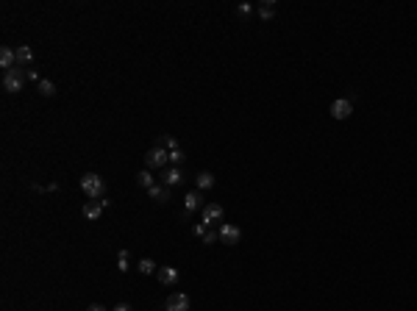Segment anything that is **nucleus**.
<instances>
[{"instance_id": "f8f14e48", "label": "nucleus", "mask_w": 417, "mask_h": 311, "mask_svg": "<svg viewBox=\"0 0 417 311\" xmlns=\"http://www.w3.org/2000/svg\"><path fill=\"white\" fill-rule=\"evenodd\" d=\"M148 195H150V200H156V203H167V200H170V186L153 184V186L148 189Z\"/></svg>"}, {"instance_id": "a211bd4d", "label": "nucleus", "mask_w": 417, "mask_h": 311, "mask_svg": "<svg viewBox=\"0 0 417 311\" xmlns=\"http://www.w3.org/2000/svg\"><path fill=\"white\" fill-rule=\"evenodd\" d=\"M37 86H39V95H45V98H53V95H56V86H53L47 78H42Z\"/></svg>"}, {"instance_id": "f257e3e1", "label": "nucleus", "mask_w": 417, "mask_h": 311, "mask_svg": "<svg viewBox=\"0 0 417 311\" xmlns=\"http://www.w3.org/2000/svg\"><path fill=\"white\" fill-rule=\"evenodd\" d=\"M81 189H84V195L92 197V200H103L106 197V181L98 175V172H84V175H81Z\"/></svg>"}, {"instance_id": "423d86ee", "label": "nucleus", "mask_w": 417, "mask_h": 311, "mask_svg": "<svg viewBox=\"0 0 417 311\" xmlns=\"http://www.w3.org/2000/svg\"><path fill=\"white\" fill-rule=\"evenodd\" d=\"M351 112H353L351 98H339V100L331 103V117H334V120H348V117H351Z\"/></svg>"}, {"instance_id": "4468645a", "label": "nucleus", "mask_w": 417, "mask_h": 311, "mask_svg": "<svg viewBox=\"0 0 417 311\" xmlns=\"http://www.w3.org/2000/svg\"><path fill=\"white\" fill-rule=\"evenodd\" d=\"M17 67H25V70H28V64L33 61V50L28 45H17Z\"/></svg>"}, {"instance_id": "6e6552de", "label": "nucleus", "mask_w": 417, "mask_h": 311, "mask_svg": "<svg viewBox=\"0 0 417 311\" xmlns=\"http://www.w3.org/2000/svg\"><path fill=\"white\" fill-rule=\"evenodd\" d=\"M242 239V231L237 225H220V242L223 245H239Z\"/></svg>"}, {"instance_id": "f3484780", "label": "nucleus", "mask_w": 417, "mask_h": 311, "mask_svg": "<svg viewBox=\"0 0 417 311\" xmlns=\"http://www.w3.org/2000/svg\"><path fill=\"white\" fill-rule=\"evenodd\" d=\"M136 184H139L142 189H150V186L156 184V178L150 175V170H142V172H136Z\"/></svg>"}, {"instance_id": "393cba45", "label": "nucleus", "mask_w": 417, "mask_h": 311, "mask_svg": "<svg viewBox=\"0 0 417 311\" xmlns=\"http://www.w3.org/2000/svg\"><path fill=\"white\" fill-rule=\"evenodd\" d=\"M25 78H28V81H37V84L42 81V78H39V72H37V70H31V67L25 70Z\"/></svg>"}, {"instance_id": "39448f33", "label": "nucleus", "mask_w": 417, "mask_h": 311, "mask_svg": "<svg viewBox=\"0 0 417 311\" xmlns=\"http://www.w3.org/2000/svg\"><path fill=\"white\" fill-rule=\"evenodd\" d=\"M164 308L167 311H189L192 308V300H189V295H184V292H173L167 297V303H164Z\"/></svg>"}, {"instance_id": "4be33fe9", "label": "nucleus", "mask_w": 417, "mask_h": 311, "mask_svg": "<svg viewBox=\"0 0 417 311\" xmlns=\"http://www.w3.org/2000/svg\"><path fill=\"white\" fill-rule=\"evenodd\" d=\"M120 272H128V250H120V261H117Z\"/></svg>"}, {"instance_id": "ddd939ff", "label": "nucleus", "mask_w": 417, "mask_h": 311, "mask_svg": "<svg viewBox=\"0 0 417 311\" xmlns=\"http://www.w3.org/2000/svg\"><path fill=\"white\" fill-rule=\"evenodd\" d=\"M0 67H3L6 72L17 67V53L11 50V47H3V50H0Z\"/></svg>"}, {"instance_id": "f03ea898", "label": "nucleus", "mask_w": 417, "mask_h": 311, "mask_svg": "<svg viewBox=\"0 0 417 311\" xmlns=\"http://www.w3.org/2000/svg\"><path fill=\"white\" fill-rule=\"evenodd\" d=\"M167 164H170V150H164L161 144H153L145 153V170H161Z\"/></svg>"}, {"instance_id": "1a4fd4ad", "label": "nucleus", "mask_w": 417, "mask_h": 311, "mask_svg": "<svg viewBox=\"0 0 417 311\" xmlns=\"http://www.w3.org/2000/svg\"><path fill=\"white\" fill-rule=\"evenodd\" d=\"M108 203H112V200H92V203H86L84 206V217L86 219H98L100 214H103V209H108Z\"/></svg>"}, {"instance_id": "b1692460", "label": "nucleus", "mask_w": 417, "mask_h": 311, "mask_svg": "<svg viewBox=\"0 0 417 311\" xmlns=\"http://www.w3.org/2000/svg\"><path fill=\"white\" fill-rule=\"evenodd\" d=\"M206 231H209V228L203 225V223H195V225H192V233H195L197 239H203V233H206Z\"/></svg>"}, {"instance_id": "7ed1b4c3", "label": "nucleus", "mask_w": 417, "mask_h": 311, "mask_svg": "<svg viewBox=\"0 0 417 311\" xmlns=\"http://www.w3.org/2000/svg\"><path fill=\"white\" fill-rule=\"evenodd\" d=\"M25 67H14V70H9V72H3V89L6 92H20L25 84Z\"/></svg>"}, {"instance_id": "aec40b11", "label": "nucleus", "mask_w": 417, "mask_h": 311, "mask_svg": "<svg viewBox=\"0 0 417 311\" xmlns=\"http://www.w3.org/2000/svg\"><path fill=\"white\" fill-rule=\"evenodd\" d=\"M184 161H187V153H184L181 148H178V150H173V153H170V164H173V167H181Z\"/></svg>"}, {"instance_id": "cd10ccee", "label": "nucleus", "mask_w": 417, "mask_h": 311, "mask_svg": "<svg viewBox=\"0 0 417 311\" xmlns=\"http://www.w3.org/2000/svg\"><path fill=\"white\" fill-rule=\"evenodd\" d=\"M86 311H106V308H103V306H100V303H92V306H89V308H86Z\"/></svg>"}, {"instance_id": "5701e85b", "label": "nucleus", "mask_w": 417, "mask_h": 311, "mask_svg": "<svg viewBox=\"0 0 417 311\" xmlns=\"http://www.w3.org/2000/svg\"><path fill=\"white\" fill-rule=\"evenodd\" d=\"M217 239H220V231H211V228H209V231L203 233V242H206V245H214Z\"/></svg>"}, {"instance_id": "6ab92c4d", "label": "nucleus", "mask_w": 417, "mask_h": 311, "mask_svg": "<svg viewBox=\"0 0 417 311\" xmlns=\"http://www.w3.org/2000/svg\"><path fill=\"white\" fill-rule=\"evenodd\" d=\"M159 144H161L164 150H170V153H173V150H178V139H175V136H167V134L159 139Z\"/></svg>"}, {"instance_id": "bb28decb", "label": "nucleus", "mask_w": 417, "mask_h": 311, "mask_svg": "<svg viewBox=\"0 0 417 311\" xmlns=\"http://www.w3.org/2000/svg\"><path fill=\"white\" fill-rule=\"evenodd\" d=\"M112 311H134L131 306H125V303H117V306H114Z\"/></svg>"}, {"instance_id": "20e7f679", "label": "nucleus", "mask_w": 417, "mask_h": 311, "mask_svg": "<svg viewBox=\"0 0 417 311\" xmlns=\"http://www.w3.org/2000/svg\"><path fill=\"white\" fill-rule=\"evenodd\" d=\"M223 217H225V209H223L220 203H206V206H203V217H201V223L206 225V228H214Z\"/></svg>"}, {"instance_id": "0eeeda50", "label": "nucleus", "mask_w": 417, "mask_h": 311, "mask_svg": "<svg viewBox=\"0 0 417 311\" xmlns=\"http://www.w3.org/2000/svg\"><path fill=\"white\" fill-rule=\"evenodd\" d=\"M203 206H206V203H203V195H201V192H187V197H184V211H187V214H192V211H203Z\"/></svg>"}, {"instance_id": "412c9836", "label": "nucleus", "mask_w": 417, "mask_h": 311, "mask_svg": "<svg viewBox=\"0 0 417 311\" xmlns=\"http://www.w3.org/2000/svg\"><path fill=\"white\" fill-rule=\"evenodd\" d=\"M136 269H139L142 275H153V272H156V264H153L150 259H142V261H139V267H136Z\"/></svg>"}, {"instance_id": "a878e982", "label": "nucleus", "mask_w": 417, "mask_h": 311, "mask_svg": "<svg viewBox=\"0 0 417 311\" xmlns=\"http://www.w3.org/2000/svg\"><path fill=\"white\" fill-rule=\"evenodd\" d=\"M237 14L248 17V14H250V6H248V3H242V6H239V9H237Z\"/></svg>"}, {"instance_id": "2eb2a0df", "label": "nucleus", "mask_w": 417, "mask_h": 311, "mask_svg": "<svg viewBox=\"0 0 417 311\" xmlns=\"http://www.w3.org/2000/svg\"><path fill=\"white\" fill-rule=\"evenodd\" d=\"M195 186H197V192H203V189H211L214 186V175L211 172H197V178H195Z\"/></svg>"}, {"instance_id": "9b49d317", "label": "nucleus", "mask_w": 417, "mask_h": 311, "mask_svg": "<svg viewBox=\"0 0 417 311\" xmlns=\"http://www.w3.org/2000/svg\"><path fill=\"white\" fill-rule=\"evenodd\" d=\"M159 281L164 283V286H175V283L181 281V272L175 267H161L159 269Z\"/></svg>"}, {"instance_id": "dca6fc26", "label": "nucleus", "mask_w": 417, "mask_h": 311, "mask_svg": "<svg viewBox=\"0 0 417 311\" xmlns=\"http://www.w3.org/2000/svg\"><path fill=\"white\" fill-rule=\"evenodd\" d=\"M259 17H262V20H273V17H276V3H273V0H264V3L259 6Z\"/></svg>"}, {"instance_id": "9d476101", "label": "nucleus", "mask_w": 417, "mask_h": 311, "mask_svg": "<svg viewBox=\"0 0 417 311\" xmlns=\"http://www.w3.org/2000/svg\"><path fill=\"white\" fill-rule=\"evenodd\" d=\"M161 184L164 186H178V184H184V172H181V167H170V170H164L161 172Z\"/></svg>"}]
</instances>
